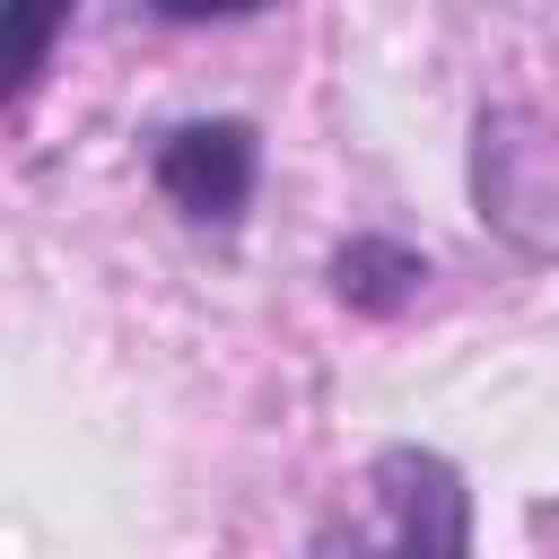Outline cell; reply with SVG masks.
Returning <instances> with one entry per match:
<instances>
[{
  "instance_id": "cell-5",
  "label": "cell",
  "mask_w": 559,
  "mask_h": 559,
  "mask_svg": "<svg viewBox=\"0 0 559 559\" xmlns=\"http://www.w3.org/2000/svg\"><path fill=\"white\" fill-rule=\"evenodd\" d=\"M70 9L79 0H0V70H9L0 87H9V105H26L35 79L52 70V44H61Z\"/></svg>"
},
{
  "instance_id": "cell-2",
  "label": "cell",
  "mask_w": 559,
  "mask_h": 559,
  "mask_svg": "<svg viewBox=\"0 0 559 559\" xmlns=\"http://www.w3.org/2000/svg\"><path fill=\"white\" fill-rule=\"evenodd\" d=\"M148 175H157V192H166L192 227H236L245 201H253V183H262V140H253V122H236V114H192V122H175V131L157 140Z\"/></svg>"
},
{
  "instance_id": "cell-6",
  "label": "cell",
  "mask_w": 559,
  "mask_h": 559,
  "mask_svg": "<svg viewBox=\"0 0 559 559\" xmlns=\"http://www.w3.org/2000/svg\"><path fill=\"white\" fill-rule=\"evenodd\" d=\"M148 17H166V26H210V17H253V9H271V0H140Z\"/></svg>"
},
{
  "instance_id": "cell-1",
  "label": "cell",
  "mask_w": 559,
  "mask_h": 559,
  "mask_svg": "<svg viewBox=\"0 0 559 559\" xmlns=\"http://www.w3.org/2000/svg\"><path fill=\"white\" fill-rule=\"evenodd\" d=\"M472 201L480 218L524 245V253H559V122L498 105L472 131Z\"/></svg>"
},
{
  "instance_id": "cell-3",
  "label": "cell",
  "mask_w": 559,
  "mask_h": 559,
  "mask_svg": "<svg viewBox=\"0 0 559 559\" xmlns=\"http://www.w3.org/2000/svg\"><path fill=\"white\" fill-rule=\"evenodd\" d=\"M367 489H376V507H384V524H376L367 542H393V550H419V559H428V550H437V559L472 550V489H463V472H454L445 454L393 445V454H376Z\"/></svg>"
},
{
  "instance_id": "cell-4",
  "label": "cell",
  "mask_w": 559,
  "mask_h": 559,
  "mask_svg": "<svg viewBox=\"0 0 559 559\" xmlns=\"http://www.w3.org/2000/svg\"><path fill=\"white\" fill-rule=\"evenodd\" d=\"M419 288H428V253L402 236H349L332 253V297L358 314H402Z\"/></svg>"
}]
</instances>
